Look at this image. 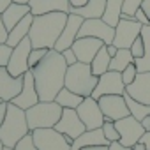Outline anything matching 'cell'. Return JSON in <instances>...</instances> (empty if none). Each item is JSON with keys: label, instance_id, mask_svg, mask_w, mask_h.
I'll return each instance as SVG.
<instances>
[{"label": "cell", "instance_id": "obj_1", "mask_svg": "<svg viewBox=\"0 0 150 150\" xmlns=\"http://www.w3.org/2000/svg\"><path fill=\"white\" fill-rule=\"evenodd\" d=\"M35 80V88L41 101H55L57 94L64 88L67 64L64 55L57 50H50L48 55L30 69Z\"/></svg>", "mask_w": 150, "mask_h": 150}, {"label": "cell", "instance_id": "obj_2", "mask_svg": "<svg viewBox=\"0 0 150 150\" xmlns=\"http://www.w3.org/2000/svg\"><path fill=\"white\" fill-rule=\"evenodd\" d=\"M69 13H48L41 16H34L28 39L32 42V48H48L53 50L65 23H67Z\"/></svg>", "mask_w": 150, "mask_h": 150}, {"label": "cell", "instance_id": "obj_3", "mask_svg": "<svg viewBox=\"0 0 150 150\" xmlns=\"http://www.w3.org/2000/svg\"><path fill=\"white\" fill-rule=\"evenodd\" d=\"M28 132H32V131L28 127L25 110L9 103L7 104V115H6L2 125H0V141L4 143V146L14 148L16 143L23 136H27Z\"/></svg>", "mask_w": 150, "mask_h": 150}, {"label": "cell", "instance_id": "obj_4", "mask_svg": "<svg viewBox=\"0 0 150 150\" xmlns=\"http://www.w3.org/2000/svg\"><path fill=\"white\" fill-rule=\"evenodd\" d=\"M99 81V76L92 72V67L90 64H85V62H76L72 65H67V71H65V81H64V87L76 92L83 97H90L96 85Z\"/></svg>", "mask_w": 150, "mask_h": 150}, {"label": "cell", "instance_id": "obj_5", "mask_svg": "<svg viewBox=\"0 0 150 150\" xmlns=\"http://www.w3.org/2000/svg\"><path fill=\"white\" fill-rule=\"evenodd\" d=\"M64 108L57 101H39L32 108L25 110L27 113V122L30 131L34 129H46V127H55L57 122L62 117Z\"/></svg>", "mask_w": 150, "mask_h": 150}, {"label": "cell", "instance_id": "obj_6", "mask_svg": "<svg viewBox=\"0 0 150 150\" xmlns=\"http://www.w3.org/2000/svg\"><path fill=\"white\" fill-rule=\"evenodd\" d=\"M32 136L37 150H71V145H72V139L58 132L55 127L34 129Z\"/></svg>", "mask_w": 150, "mask_h": 150}, {"label": "cell", "instance_id": "obj_7", "mask_svg": "<svg viewBox=\"0 0 150 150\" xmlns=\"http://www.w3.org/2000/svg\"><path fill=\"white\" fill-rule=\"evenodd\" d=\"M124 94H125V85L122 81V72L106 71L99 76V81L90 97L99 99L103 96H124Z\"/></svg>", "mask_w": 150, "mask_h": 150}, {"label": "cell", "instance_id": "obj_8", "mask_svg": "<svg viewBox=\"0 0 150 150\" xmlns=\"http://www.w3.org/2000/svg\"><path fill=\"white\" fill-rule=\"evenodd\" d=\"M115 127H117V131H118V134H120V139H118V141H120L124 146H129V148H132L136 143H139L141 136L146 132V131L143 129L141 122L136 120L132 115L124 117V118H120V120H115Z\"/></svg>", "mask_w": 150, "mask_h": 150}, {"label": "cell", "instance_id": "obj_9", "mask_svg": "<svg viewBox=\"0 0 150 150\" xmlns=\"http://www.w3.org/2000/svg\"><path fill=\"white\" fill-rule=\"evenodd\" d=\"M78 37H97L104 44H111L115 39V27L108 25L103 18L83 20V25L78 32Z\"/></svg>", "mask_w": 150, "mask_h": 150}, {"label": "cell", "instance_id": "obj_10", "mask_svg": "<svg viewBox=\"0 0 150 150\" xmlns=\"http://www.w3.org/2000/svg\"><path fill=\"white\" fill-rule=\"evenodd\" d=\"M76 111H78L81 122L85 124V127H87L88 131H92V129H101L103 124L106 122V118H104V115H103V111H101L99 101L94 99V97H85L83 103L76 108Z\"/></svg>", "mask_w": 150, "mask_h": 150}, {"label": "cell", "instance_id": "obj_11", "mask_svg": "<svg viewBox=\"0 0 150 150\" xmlns=\"http://www.w3.org/2000/svg\"><path fill=\"white\" fill-rule=\"evenodd\" d=\"M30 51H32V42L28 37H25L18 46L13 48V53L7 64V71L13 76H23L27 71H30V65H28Z\"/></svg>", "mask_w": 150, "mask_h": 150}, {"label": "cell", "instance_id": "obj_12", "mask_svg": "<svg viewBox=\"0 0 150 150\" xmlns=\"http://www.w3.org/2000/svg\"><path fill=\"white\" fill-rule=\"evenodd\" d=\"M141 28L143 25L139 21H136L134 18L131 20H120L118 25L115 27V39H113V44L120 50V48H131L132 42L139 37L141 34Z\"/></svg>", "mask_w": 150, "mask_h": 150}, {"label": "cell", "instance_id": "obj_13", "mask_svg": "<svg viewBox=\"0 0 150 150\" xmlns=\"http://www.w3.org/2000/svg\"><path fill=\"white\" fill-rule=\"evenodd\" d=\"M55 129H57L58 132L65 134L67 138H71L72 141L87 131V127H85V124L81 122L78 111H76V110H71V108H64L62 117H60V120L57 122Z\"/></svg>", "mask_w": 150, "mask_h": 150}, {"label": "cell", "instance_id": "obj_14", "mask_svg": "<svg viewBox=\"0 0 150 150\" xmlns=\"http://www.w3.org/2000/svg\"><path fill=\"white\" fill-rule=\"evenodd\" d=\"M97 101H99L101 111H103L106 120L115 122V120H120L124 117H129V108H127L124 96H103Z\"/></svg>", "mask_w": 150, "mask_h": 150}, {"label": "cell", "instance_id": "obj_15", "mask_svg": "<svg viewBox=\"0 0 150 150\" xmlns=\"http://www.w3.org/2000/svg\"><path fill=\"white\" fill-rule=\"evenodd\" d=\"M83 20H85V18L69 13L67 23H65V27H64V30H62V34H60V37H58V41H57V44H55L53 50H57V51L62 53L64 50L71 48V46L74 44V41L78 39V32H80V28H81V25H83Z\"/></svg>", "mask_w": 150, "mask_h": 150}, {"label": "cell", "instance_id": "obj_16", "mask_svg": "<svg viewBox=\"0 0 150 150\" xmlns=\"http://www.w3.org/2000/svg\"><path fill=\"white\" fill-rule=\"evenodd\" d=\"M25 76H13L7 67H0V99L11 103L23 88Z\"/></svg>", "mask_w": 150, "mask_h": 150}, {"label": "cell", "instance_id": "obj_17", "mask_svg": "<svg viewBox=\"0 0 150 150\" xmlns=\"http://www.w3.org/2000/svg\"><path fill=\"white\" fill-rule=\"evenodd\" d=\"M23 76H25V80H23V88H21V92H20L11 103L16 104V106H20L21 110H28V108H32L34 104H37L41 99H39V94H37V88H35V80H34L32 71H27Z\"/></svg>", "mask_w": 150, "mask_h": 150}, {"label": "cell", "instance_id": "obj_18", "mask_svg": "<svg viewBox=\"0 0 150 150\" xmlns=\"http://www.w3.org/2000/svg\"><path fill=\"white\" fill-rule=\"evenodd\" d=\"M104 46V42L97 37H78L74 41V44L71 46L78 57V62H85V64H92L94 57L97 55V51Z\"/></svg>", "mask_w": 150, "mask_h": 150}, {"label": "cell", "instance_id": "obj_19", "mask_svg": "<svg viewBox=\"0 0 150 150\" xmlns=\"http://www.w3.org/2000/svg\"><path fill=\"white\" fill-rule=\"evenodd\" d=\"M125 92L134 97L136 101L150 106V71L148 72H138L136 80L125 87Z\"/></svg>", "mask_w": 150, "mask_h": 150}, {"label": "cell", "instance_id": "obj_20", "mask_svg": "<svg viewBox=\"0 0 150 150\" xmlns=\"http://www.w3.org/2000/svg\"><path fill=\"white\" fill-rule=\"evenodd\" d=\"M30 13L34 16L48 14V13H69L71 4L69 0H30Z\"/></svg>", "mask_w": 150, "mask_h": 150}, {"label": "cell", "instance_id": "obj_21", "mask_svg": "<svg viewBox=\"0 0 150 150\" xmlns=\"http://www.w3.org/2000/svg\"><path fill=\"white\" fill-rule=\"evenodd\" d=\"M110 146V141L104 138V132L103 129H92V131H85L81 136H78L76 139L72 141L71 145V150H81L85 146Z\"/></svg>", "mask_w": 150, "mask_h": 150}, {"label": "cell", "instance_id": "obj_22", "mask_svg": "<svg viewBox=\"0 0 150 150\" xmlns=\"http://www.w3.org/2000/svg\"><path fill=\"white\" fill-rule=\"evenodd\" d=\"M28 13H30V6H28V4H16V2H13V4L2 13V21H4L6 28L11 30V28H13L16 23H20Z\"/></svg>", "mask_w": 150, "mask_h": 150}, {"label": "cell", "instance_id": "obj_23", "mask_svg": "<svg viewBox=\"0 0 150 150\" xmlns=\"http://www.w3.org/2000/svg\"><path fill=\"white\" fill-rule=\"evenodd\" d=\"M32 21H34V14L28 13L20 23H16L11 30H9V35H7V44L11 48L18 46L25 37H28V32H30V27H32Z\"/></svg>", "mask_w": 150, "mask_h": 150}, {"label": "cell", "instance_id": "obj_24", "mask_svg": "<svg viewBox=\"0 0 150 150\" xmlns=\"http://www.w3.org/2000/svg\"><path fill=\"white\" fill-rule=\"evenodd\" d=\"M106 9V0H88L83 7H71L69 13L78 14L85 20H94V18H103Z\"/></svg>", "mask_w": 150, "mask_h": 150}, {"label": "cell", "instance_id": "obj_25", "mask_svg": "<svg viewBox=\"0 0 150 150\" xmlns=\"http://www.w3.org/2000/svg\"><path fill=\"white\" fill-rule=\"evenodd\" d=\"M141 39L145 44V53H143V57L134 58V65H136L138 72H148L150 71V25H143Z\"/></svg>", "mask_w": 150, "mask_h": 150}, {"label": "cell", "instance_id": "obj_26", "mask_svg": "<svg viewBox=\"0 0 150 150\" xmlns=\"http://www.w3.org/2000/svg\"><path fill=\"white\" fill-rule=\"evenodd\" d=\"M83 96H80V94H76V92H72V90H69V88H62L58 94H57V97H55V101L62 106V108H71V110H76L81 103H83Z\"/></svg>", "mask_w": 150, "mask_h": 150}, {"label": "cell", "instance_id": "obj_27", "mask_svg": "<svg viewBox=\"0 0 150 150\" xmlns=\"http://www.w3.org/2000/svg\"><path fill=\"white\" fill-rule=\"evenodd\" d=\"M122 7H124V0H106V9H104L103 20H104L108 25L117 27L118 21H120Z\"/></svg>", "mask_w": 150, "mask_h": 150}, {"label": "cell", "instance_id": "obj_28", "mask_svg": "<svg viewBox=\"0 0 150 150\" xmlns=\"http://www.w3.org/2000/svg\"><path fill=\"white\" fill-rule=\"evenodd\" d=\"M110 64H111V57L108 55V50H106V44L97 51V55L94 57L90 67H92V72L96 76H101L106 71H110Z\"/></svg>", "mask_w": 150, "mask_h": 150}, {"label": "cell", "instance_id": "obj_29", "mask_svg": "<svg viewBox=\"0 0 150 150\" xmlns=\"http://www.w3.org/2000/svg\"><path fill=\"white\" fill-rule=\"evenodd\" d=\"M134 64V57L131 53V50L127 48H120L118 53L111 58V64H110V71H117V72H122L127 65Z\"/></svg>", "mask_w": 150, "mask_h": 150}, {"label": "cell", "instance_id": "obj_30", "mask_svg": "<svg viewBox=\"0 0 150 150\" xmlns=\"http://www.w3.org/2000/svg\"><path fill=\"white\" fill-rule=\"evenodd\" d=\"M124 99H125V103H127V108H129V115H132L136 120H143L146 115H150V106L148 104H143V103H139V101H136L134 97H131L127 92L124 94Z\"/></svg>", "mask_w": 150, "mask_h": 150}, {"label": "cell", "instance_id": "obj_31", "mask_svg": "<svg viewBox=\"0 0 150 150\" xmlns=\"http://www.w3.org/2000/svg\"><path fill=\"white\" fill-rule=\"evenodd\" d=\"M103 132H104V138L111 143V141H118L120 139V134H118V131H117V127H115V122H111V120H106L104 124H103Z\"/></svg>", "mask_w": 150, "mask_h": 150}, {"label": "cell", "instance_id": "obj_32", "mask_svg": "<svg viewBox=\"0 0 150 150\" xmlns=\"http://www.w3.org/2000/svg\"><path fill=\"white\" fill-rule=\"evenodd\" d=\"M48 48H32V51H30V57H28V65H30V69L32 67H35L46 55H48Z\"/></svg>", "mask_w": 150, "mask_h": 150}, {"label": "cell", "instance_id": "obj_33", "mask_svg": "<svg viewBox=\"0 0 150 150\" xmlns=\"http://www.w3.org/2000/svg\"><path fill=\"white\" fill-rule=\"evenodd\" d=\"M14 150H37V146H35V143H34V136H32V132H28L27 136H23V138L16 143Z\"/></svg>", "mask_w": 150, "mask_h": 150}, {"label": "cell", "instance_id": "obj_34", "mask_svg": "<svg viewBox=\"0 0 150 150\" xmlns=\"http://www.w3.org/2000/svg\"><path fill=\"white\" fill-rule=\"evenodd\" d=\"M136 76H138V69H136V65H134V64L127 65V67L122 71V81H124V85H125V87H127V85H131V83L136 80Z\"/></svg>", "mask_w": 150, "mask_h": 150}, {"label": "cell", "instance_id": "obj_35", "mask_svg": "<svg viewBox=\"0 0 150 150\" xmlns=\"http://www.w3.org/2000/svg\"><path fill=\"white\" fill-rule=\"evenodd\" d=\"M143 0H124V7H122V13L124 14H129V16H134L136 11L141 7Z\"/></svg>", "mask_w": 150, "mask_h": 150}, {"label": "cell", "instance_id": "obj_36", "mask_svg": "<svg viewBox=\"0 0 150 150\" xmlns=\"http://www.w3.org/2000/svg\"><path fill=\"white\" fill-rule=\"evenodd\" d=\"M11 53H13V48L7 42L0 44V67H7L9 58H11Z\"/></svg>", "mask_w": 150, "mask_h": 150}, {"label": "cell", "instance_id": "obj_37", "mask_svg": "<svg viewBox=\"0 0 150 150\" xmlns=\"http://www.w3.org/2000/svg\"><path fill=\"white\" fill-rule=\"evenodd\" d=\"M131 50V53H132V57L134 58H139V57H143V53H145V44H143V39H141V34H139V37L132 42V46L129 48Z\"/></svg>", "mask_w": 150, "mask_h": 150}, {"label": "cell", "instance_id": "obj_38", "mask_svg": "<svg viewBox=\"0 0 150 150\" xmlns=\"http://www.w3.org/2000/svg\"><path fill=\"white\" fill-rule=\"evenodd\" d=\"M62 55H64V60H65V64H67V65H72V64H76V62H78V57H76V53H74V50H72V48L64 50V51H62Z\"/></svg>", "mask_w": 150, "mask_h": 150}, {"label": "cell", "instance_id": "obj_39", "mask_svg": "<svg viewBox=\"0 0 150 150\" xmlns=\"http://www.w3.org/2000/svg\"><path fill=\"white\" fill-rule=\"evenodd\" d=\"M7 35H9V30L6 28V25L2 21V14H0V44L7 42Z\"/></svg>", "mask_w": 150, "mask_h": 150}, {"label": "cell", "instance_id": "obj_40", "mask_svg": "<svg viewBox=\"0 0 150 150\" xmlns=\"http://www.w3.org/2000/svg\"><path fill=\"white\" fill-rule=\"evenodd\" d=\"M134 20H136V21H139L141 25H150V21H148L146 14H145L141 9H138V11H136V14H134Z\"/></svg>", "mask_w": 150, "mask_h": 150}, {"label": "cell", "instance_id": "obj_41", "mask_svg": "<svg viewBox=\"0 0 150 150\" xmlns=\"http://www.w3.org/2000/svg\"><path fill=\"white\" fill-rule=\"evenodd\" d=\"M7 104H9V103L0 101V125H2V122H4V118H6V115H7Z\"/></svg>", "mask_w": 150, "mask_h": 150}, {"label": "cell", "instance_id": "obj_42", "mask_svg": "<svg viewBox=\"0 0 150 150\" xmlns=\"http://www.w3.org/2000/svg\"><path fill=\"white\" fill-rule=\"evenodd\" d=\"M108 150H132V148L124 146L120 141H111V143H110V146H108Z\"/></svg>", "mask_w": 150, "mask_h": 150}, {"label": "cell", "instance_id": "obj_43", "mask_svg": "<svg viewBox=\"0 0 150 150\" xmlns=\"http://www.w3.org/2000/svg\"><path fill=\"white\" fill-rule=\"evenodd\" d=\"M139 9L146 14L148 21H150V0H143V4H141V7H139Z\"/></svg>", "mask_w": 150, "mask_h": 150}, {"label": "cell", "instance_id": "obj_44", "mask_svg": "<svg viewBox=\"0 0 150 150\" xmlns=\"http://www.w3.org/2000/svg\"><path fill=\"white\" fill-rule=\"evenodd\" d=\"M106 50H108V55H110L111 58H113V57H115V55L118 53V48H117V46H115L113 42H111V44H106Z\"/></svg>", "mask_w": 150, "mask_h": 150}, {"label": "cell", "instance_id": "obj_45", "mask_svg": "<svg viewBox=\"0 0 150 150\" xmlns=\"http://www.w3.org/2000/svg\"><path fill=\"white\" fill-rule=\"evenodd\" d=\"M145 146H146V150H150V132H145L143 136H141V139H139Z\"/></svg>", "mask_w": 150, "mask_h": 150}, {"label": "cell", "instance_id": "obj_46", "mask_svg": "<svg viewBox=\"0 0 150 150\" xmlns=\"http://www.w3.org/2000/svg\"><path fill=\"white\" fill-rule=\"evenodd\" d=\"M13 2H14V0H0V14H2Z\"/></svg>", "mask_w": 150, "mask_h": 150}, {"label": "cell", "instance_id": "obj_47", "mask_svg": "<svg viewBox=\"0 0 150 150\" xmlns=\"http://www.w3.org/2000/svg\"><path fill=\"white\" fill-rule=\"evenodd\" d=\"M87 2H88V0H69L71 7H83Z\"/></svg>", "mask_w": 150, "mask_h": 150}, {"label": "cell", "instance_id": "obj_48", "mask_svg": "<svg viewBox=\"0 0 150 150\" xmlns=\"http://www.w3.org/2000/svg\"><path fill=\"white\" fill-rule=\"evenodd\" d=\"M141 125H143V129H145L146 132H150V115H146V117L141 120Z\"/></svg>", "mask_w": 150, "mask_h": 150}, {"label": "cell", "instance_id": "obj_49", "mask_svg": "<svg viewBox=\"0 0 150 150\" xmlns=\"http://www.w3.org/2000/svg\"><path fill=\"white\" fill-rule=\"evenodd\" d=\"M81 150H108V146H103V145H99V146H85Z\"/></svg>", "mask_w": 150, "mask_h": 150}, {"label": "cell", "instance_id": "obj_50", "mask_svg": "<svg viewBox=\"0 0 150 150\" xmlns=\"http://www.w3.org/2000/svg\"><path fill=\"white\" fill-rule=\"evenodd\" d=\"M132 150H146V146H145V145L139 141V143H136V145L132 146Z\"/></svg>", "mask_w": 150, "mask_h": 150}, {"label": "cell", "instance_id": "obj_51", "mask_svg": "<svg viewBox=\"0 0 150 150\" xmlns=\"http://www.w3.org/2000/svg\"><path fill=\"white\" fill-rule=\"evenodd\" d=\"M14 2H16V4H28L30 0H14Z\"/></svg>", "mask_w": 150, "mask_h": 150}, {"label": "cell", "instance_id": "obj_52", "mask_svg": "<svg viewBox=\"0 0 150 150\" xmlns=\"http://www.w3.org/2000/svg\"><path fill=\"white\" fill-rule=\"evenodd\" d=\"M0 150H4V143L2 141H0Z\"/></svg>", "mask_w": 150, "mask_h": 150}, {"label": "cell", "instance_id": "obj_53", "mask_svg": "<svg viewBox=\"0 0 150 150\" xmlns=\"http://www.w3.org/2000/svg\"><path fill=\"white\" fill-rule=\"evenodd\" d=\"M4 150H14V148H9V146H4Z\"/></svg>", "mask_w": 150, "mask_h": 150}, {"label": "cell", "instance_id": "obj_54", "mask_svg": "<svg viewBox=\"0 0 150 150\" xmlns=\"http://www.w3.org/2000/svg\"><path fill=\"white\" fill-rule=\"evenodd\" d=\"M0 101H2V99H0Z\"/></svg>", "mask_w": 150, "mask_h": 150}]
</instances>
